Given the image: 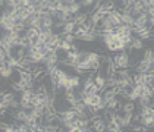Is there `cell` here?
I'll return each instance as SVG.
<instances>
[{"label":"cell","mask_w":154,"mask_h":132,"mask_svg":"<svg viewBox=\"0 0 154 132\" xmlns=\"http://www.w3.org/2000/svg\"><path fill=\"white\" fill-rule=\"evenodd\" d=\"M113 59V63L118 69H128L129 68V54L126 50H120V51H116V54L112 57Z\"/></svg>","instance_id":"obj_1"},{"label":"cell","mask_w":154,"mask_h":132,"mask_svg":"<svg viewBox=\"0 0 154 132\" xmlns=\"http://www.w3.org/2000/svg\"><path fill=\"white\" fill-rule=\"evenodd\" d=\"M153 66H154V62H148V60H144L140 59L138 63L135 65V72H153Z\"/></svg>","instance_id":"obj_2"},{"label":"cell","mask_w":154,"mask_h":132,"mask_svg":"<svg viewBox=\"0 0 154 132\" xmlns=\"http://www.w3.org/2000/svg\"><path fill=\"white\" fill-rule=\"evenodd\" d=\"M90 128H91V131H95V132L106 131V120L100 116V118H97V119L90 122Z\"/></svg>","instance_id":"obj_3"},{"label":"cell","mask_w":154,"mask_h":132,"mask_svg":"<svg viewBox=\"0 0 154 132\" xmlns=\"http://www.w3.org/2000/svg\"><path fill=\"white\" fill-rule=\"evenodd\" d=\"M26 26H31V28H41V16H38L37 13L34 15H31L28 19H26V22H25Z\"/></svg>","instance_id":"obj_4"},{"label":"cell","mask_w":154,"mask_h":132,"mask_svg":"<svg viewBox=\"0 0 154 132\" xmlns=\"http://www.w3.org/2000/svg\"><path fill=\"white\" fill-rule=\"evenodd\" d=\"M106 131H109V132H120V131H123V128H122L118 122L112 118V119H109L106 122Z\"/></svg>","instance_id":"obj_5"},{"label":"cell","mask_w":154,"mask_h":132,"mask_svg":"<svg viewBox=\"0 0 154 132\" xmlns=\"http://www.w3.org/2000/svg\"><path fill=\"white\" fill-rule=\"evenodd\" d=\"M94 82H95V85L100 88V93H101V91L106 88V76L98 71V72L94 75Z\"/></svg>","instance_id":"obj_6"},{"label":"cell","mask_w":154,"mask_h":132,"mask_svg":"<svg viewBox=\"0 0 154 132\" xmlns=\"http://www.w3.org/2000/svg\"><path fill=\"white\" fill-rule=\"evenodd\" d=\"M129 47L132 48V50H135V51H142V50L145 48V46H144V41L140 40L138 37H132Z\"/></svg>","instance_id":"obj_7"},{"label":"cell","mask_w":154,"mask_h":132,"mask_svg":"<svg viewBox=\"0 0 154 132\" xmlns=\"http://www.w3.org/2000/svg\"><path fill=\"white\" fill-rule=\"evenodd\" d=\"M115 34L119 37H123V35H126V34H132L131 32V26L125 24L118 25V26H115Z\"/></svg>","instance_id":"obj_8"},{"label":"cell","mask_w":154,"mask_h":132,"mask_svg":"<svg viewBox=\"0 0 154 132\" xmlns=\"http://www.w3.org/2000/svg\"><path fill=\"white\" fill-rule=\"evenodd\" d=\"M87 19H88V13L87 12H78L76 15H73V18H72V21H73V24L76 25H82L84 22H87Z\"/></svg>","instance_id":"obj_9"},{"label":"cell","mask_w":154,"mask_h":132,"mask_svg":"<svg viewBox=\"0 0 154 132\" xmlns=\"http://www.w3.org/2000/svg\"><path fill=\"white\" fill-rule=\"evenodd\" d=\"M81 5L79 2H75V3H71V5H65V11L71 15H76L78 12H81Z\"/></svg>","instance_id":"obj_10"},{"label":"cell","mask_w":154,"mask_h":132,"mask_svg":"<svg viewBox=\"0 0 154 132\" xmlns=\"http://www.w3.org/2000/svg\"><path fill=\"white\" fill-rule=\"evenodd\" d=\"M75 26H76V25L73 24V21H68V22L63 24V26H62V29H60L59 34H73Z\"/></svg>","instance_id":"obj_11"},{"label":"cell","mask_w":154,"mask_h":132,"mask_svg":"<svg viewBox=\"0 0 154 132\" xmlns=\"http://www.w3.org/2000/svg\"><path fill=\"white\" fill-rule=\"evenodd\" d=\"M151 98H153V97L147 96V94H141V96L137 98V101H138V106H137V107H144V106L151 104Z\"/></svg>","instance_id":"obj_12"},{"label":"cell","mask_w":154,"mask_h":132,"mask_svg":"<svg viewBox=\"0 0 154 132\" xmlns=\"http://www.w3.org/2000/svg\"><path fill=\"white\" fill-rule=\"evenodd\" d=\"M101 6L106 9L107 13L112 12V11H115V9H118V6H116V0H103Z\"/></svg>","instance_id":"obj_13"},{"label":"cell","mask_w":154,"mask_h":132,"mask_svg":"<svg viewBox=\"0 0 154 132\" xmlns=\"http://www.w3.org/2000/svg\"><path fill=\"white\" fill-rule=\"evenodd\" d=\"M0 131H3V132H16V128H15L13 123H8V122L0 120Z\"/></svg>","instance_id":"obj_14"},{"label":"cell","mask_w":154,"mask_h":132,"mask_svg":"<svg viewBox=\"0 0 154 132\" xmlns=\"http://www.w3.org/2000/svg\"><path fill=\"white\" fill-rule=\"evenodd\" d=\"M140 123L147 126V128H153L154 126V116H141Z\"/></svg>","instance_id":"obj_15"},{"label":"cell","mask_w":154,"mask_h":132,"mask_svg":"<svg viewBox=\"0 0 154 132\" xmlns=\"http://www.w3.org/2000/svg\"><path fill=\"white\" fill-rule=\"evenodd\" d=\"M59 40H60V34H59V32H53V34L47 38V41H46V43H47L48 46L56 47V46H57V43H59Z\"/></svg>","instance_id":"obj_16"},{"label":"cell","mask_w":154,"mask_h":132,"mask_svg":"<svg viewBox=\"0 0 154 132\" xmlns=\"http://www.w3.org/2000/svg\"><path fill=\"white\" fill-rule=\"evenodd\" d=\"M24 34L28 37L29 40H31V38H37V37H38V34H40V29H38V28H31V26H26V29H25Z\"/></svg>","instance_id":"obj_17"},{"label":"cell","mask_w":154,"mask_h":132,"mask_svg":"<svg viewBox=\"0 0 154 132\" xmlns=\"http://www.w3.org/2000/svg\"><path fill=\"white\" fill-rule=\"evenodd\" d=\"M120 13H122V24L129 25V26L134 24V16H132L131 12H120Z\"/></svg>","instance_id":"obj_18"},{"label":"cell","mask_w":154,"mask_h":132,"mask_svg":"<svg viewBox=\"0 0 154 132\" xmlns=\"http://www.w3.org/2000/svg\"><path fill=\"white\" fill-rule=\"evenodd\" d=\"M25 29H26V25H25V22L18 21V22H15V24H13V29H12V31L18 32V34H22V32H25Z\"/></svg>","instance_id":"obj_19"},{"label":"cell","mask_w":154,"mask_h":132,"mask_svg":"<svg viewBox=\"0 0 154 132\" xmlns=\"http://www.w3.org/2000/svg\"><path fill=\"white\" fill-rule=\"evenodd\" d=\"M141 59L144 60H148V62H154V53H153V48H144V54H142Z\"/></svg>","instance_id":"obj_20"},{"label":"cell","mask_w":154,"mask_h":132,"mask_svg":"<svg viewBox=\"0 0 154 132\" xmlns=\"http://www.w3.org/2000/svg\"><path fill=\"white\" fill-rule=\"evenodd\" d=\"M153 81H154V73L153 72L142 73V82H144V84H153Z\"/></svg>","instance_id":"obj_21"},{"label":"cell","mask_w":154,"mask_h":132,"mask_svg":"<svg viewBox=\"0 0 154 132\" xmlns=\"http://www.w3.org/2000/svg\"><path fill=\"white\" fill-rule=\"evenodd\" d=\"M132 82L134 84H144L142 82V73L141 72H135L132 75Z\"/></svg>","instance_id":"obj_22"},{"label":"cell","mask_w":154,"mask_h":132,"mask_svg":"<svg viewBox=\"0 0 154 132\" xmlns=\"http://www.w3.org/2000/svg\"><path fill=\"white\" fill-rule=\"evenodd\" d=\"M60 38H63L65 41H68V43H71V44L75 43V40H76L73 34H60Z\"/></svg>","instance_id":"obj_23"},{"label":"cell","mask_w":154,"mask_h":132,"mask_svg":"<svg viewBox=\"0 0 154 132\" xmlns=\"http://www.w3.org/2000/svg\"><path fill=\"white\" fill-rule=\"evenodd\" d=\"M78 2H79L81 8H91L94 3V0H78Z\"/></svg>","instance_id":"obj_24"},{"label":"cell","mask_w":154,"mask_h":132,"mask_svg":"<svg viewBox=\"0 0 154 132\" xmlns=\"http://www.w3.org/2000/svg\"><path fill=\"white\" fill-rule=\"evenodd\" d=\"M32 3V0H21V8H25V6H29Z\"/></svg>","instance_id":"obj_25"},{"label":"cell","mask_w":154,"mask_h":132,"mask_svg":"<svg viewBox=\"0 0 154 132\" xmlns=\"http://www.w3.org/2000/svg\"><path fill=\"white\" fill-rule=\"evenodd\" d=\"M75 2H78V0H63L65 5H71V3H75Z\"/></svg>","instance_id":"obj_26"},{"label":"cell","mask_w":154,"mask_h":132,"mask_svg":"<svg viewBox=\"0 0 154 132\" xmlns=\"http://www.w3.org/2000/svg\"><path fill=\"white\" fill-rule=\"evenodd\" d=\"M62 2H63V0H62Z\"/></svg>","instance_id":"obj_27"},{"label":"cell","mask_w":154,"mask_h":132,"mask_svg":"<svg viewBox=\"0 0 154 132\" xmlns=\"http://www.w3.org/2000/svg\"><path fill=\"white\" fill-rule=\"evenodd\" d=\"M0 13H2V12H0Z\"/></svg>","instance_id":"obj_28"}]
</instances>
